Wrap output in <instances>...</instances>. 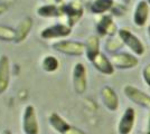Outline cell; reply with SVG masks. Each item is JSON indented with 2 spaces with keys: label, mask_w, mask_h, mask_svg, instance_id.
Instances as JSON below:
<instances>
[{
  "label": "cell",
  "mask_w": 150,
  "mask_h": 134,
  "mask_svg": "<svg viewBox=\"0 0 150 134\" xmlns=\"http://www.w3.org/2000/svg\"><path fill=\"white\" fill-rule=\"evenodd\" d=\"M144 1H146V2H147V4L150 6V0H144Z\"/></svg>",
  "instance_id": "cell-30"
},
{
  "label": "cell",
  "mask_w": 150,
  "mask_h": 134,
  "mask_svg": "<svg viewBox=\"0 0 150 134\" xmlns=\"http://www.w3.org/2000/svg\"><path fill=\"white\" fill-rule=\"evenodd\" d=\"M110 60L112 63L113 67L118 68V69L134 68L139 63V60L136 56H133L129 53H125V51H119L117 54H113L110 58Z\"/></svg>",
  "instance_id": "cell-8"
},
{
  "label": "cell",
  "mask_w": 150,
  "mask_h": 134,
  "mask_svg": "<svg viewBox=\"0 0 150 134\" xmlns=\"http://www.w3.org/2000/svg\"><path fill=\"white\" fill-rule=\"evenodd\" d=\"M118 36L123 41V44L131 49V51L134 55H137V56L144 55V44H142V41L138 38L133 32H131L129 29H127V28H121V29H119V32H118Z\"/></svg>",
  "instance_id": "cell-7"
},
{
  "label": "cell",
  "mask_w": 150,
  "mask_h": 134,
  "mask_svg": "<svg viewBox=\"0 0 150 134\" xmlns=\"http://www.w3.org/2000/svg\"><path fill=\"white\" fill-rule=\"evenodd\" d=\"M52 47L57 53H61L63 55L80 57L85 54V43L77 41V40H57L52 44Z\"/></svg>",
  "instance_id": "cell-2"
},
{
  "label": "cell",
  "mask_w": 150,
  "mask_h": 134,
  "mask_svg": "<svg viewBox=\"0 0 150 134\" xmlns=\"http://www.w3.org/2000/svg\"><path fill=\"white\" fill-rule=\"evenodd\" d=\"M7 10H8L7 5H5V4H0V16L4 15V13H6Z\"/></svg>",
  "instance_id": "cell-24"
},
{
  "label": "cell",
  "mask_w": 150,
  "mask_h": 134,
  "mask_svg": "<svg viewBox=\"0 0 150 134\" xmlns=\"http://www.w3.org/2000/svg\"><path fill=\"white\" fill-rule=\"evenodd\" d=\"M101 98L102 103L106 109L111 112L117 111L119 107V97L117 95L115 91L110 86H104L101 89Z\"/></svg>",
  "instance_id": "cell-13"
},
{
  "label": "cell",
  "mask_w": 150,
  "mask_h": 134,
  "mask_svg": "<svg viewBox=\"0 0 150 134\" xmlns=\"http://www.w3.org/2000/svg\"><path fill=\"white\" fill-rule=\"evenodd\" d=\"M91 64L93 65L95 69L99 70L100 73L104 74V75H112L114 73V67H113L110 58L106 57V55L102 51L94 58V60Z\"/></svg>",
  "instance_id": "cell-16"
},
{
  "label": "cell",
  "mask_w": 150,
  "mask_h": 134,
  "mask_svg": "<svg viewBox=\"0 0 150 134\" xmlns=\"http://www.w3.org/2000/svg\"><path fill=\"white\" fill-rule=\"evenodd\" d=\"M142 77H144V81L146 82V84L150 87V63L144 67V69H142Z\"/></svg>",
  "instance_id": "cell-23"
},
{
  "label": "cell",
  "mask_w": 150,
  "mask_h": 134,
  "mask_svg": "<svg viewBox=\"0 0 150 134\" xmlns=\"http://www.w3.org/2000/svg\"><path fill=\"white\" fill-rule=\"evenodd\" d=\"M101 53L100 51V38L95 35L90 36L85 41V56L90 63H92L94 58Z\"/></svg>",
  "instance_id": "cell-18"
},
{
  "label": "cell",
  "mask_w": 150,
  "mask_h": 134,
  "mask_svg": "<svg viewBox=\"0 0 150 134\" xmlns=\"http://www.w3.org/2000/svg\"><path fill=\"white\" fill-rule=\"evenodd\" d=\"M40 67L46 73H55L59 68V60L54 55H45L40 60Z\"/></svg>",
  "instance_id": "cell-20"
},
{
  "label": "cell",
  "mask_w": 150,
  "mask_h": 134,
  "mask_svg": "<svg viewBox=\"0 0 150 134\" xmlns=\"http://www.w3.org/2000/svg\"><path fill=\"white\" fill-rule=\"evenodd\" d=\"M148 37H149V39H150V26L148 27Z\"/></svg>",
  "instance_id": "cell-29"
},
{
  "label": "cell",
  "mask_w": 150,
  "mask_h": 134,
  "mask_svg": "<svg viewBox=\"0 0 150 134\" xmlns=\"http://www.w3.org/2000/svg\"><path fill=\"white\" fill-rule=\"evenodd\" d=\"M148 134H150V115H149V123H148Z\"/></svg>",
  "instance_id": "cell-28"
},
{
  "label": "cell",
  "mask_w": 150,
  "mask_h": 134,
  "mask_svg": "<svg viewBox=\"0 0 150 134\" xmlns=\"http://www.w3.org/2000/svg\"><path fill=\"white\" fill-rule=\"evenodd\" d=\"M123 41L121 40L119 36H112V37H109V38L106 39L105 41V45H104V47H105V51L108 53H110V54H117V53H119V51L123 47Z\"/></svg>",
  "instance_id": "cell-21"
},
{
  "label": "cell",
  "mask_w": 150,
  "mask_h": 134,
  "mask_svg": "<svg viewBox=\"0 0 150 134\" xmlns=\"http://www.w3.org/2000/svg\"><path fill=\"white\" fill-rule=\"evenodd\" d=\"M10 83V60L7 55H0V95L4 94Z\"/></svg>",
  "instance_id": "cell-12"
},
{
  "label": "cell",
  "mask_w": 150,
  "mask_h": 134,
  "mask_svg": "<svg viewBox=\"0 0 150 134\" xmlns=\"http://www.w3.org/2000/svg\"><path fill=\"white\" fill-rule=\"evenodd\" d=\"M43 1H44L45 4H53V2H54V0H43ZM54 4H55V2H54Z\"/></svg>",
  "instance_id": "cell-27"
},
{
  "label": "cell",
  "mask_w": 150,
  "mask_h": 134,
  "mask_svg": "<svg viewBox=\"0 0 150 134\" xmlns=\"http://www.w3.org/2000/svg\"><path fill=\"white\" fill-rule=\"evenodd\" d=\"M72 34V27H69L67 24L57 22L54 25L45 27L40 32L39 36L44 40H52V39H63L69 37Z\"/></svg>",
  "instance_id": "cell-6"
},
{
  "label": "cell",
  "mask_w": 150,
  "mask_h": 134,
  "mask_svg": "<svg viewBox=\"0 0 150 134\" xmlns=\"http://www.w3.org/2000/svg\"><path fill=\"white\" fill-rule=\"evenodd\" d=\"M54 2H55L56 5H63V4H64V0H54Z\"/></svg>",
  "instance_id": "cell-25"
},
{
  "label": "cell",
  "mask_w": 150,
  "mask_h": 134,
  "mask_svg": "<svg viewBox=\"0 0 150 134\" xmlns=\"http://www.w3.org/2000/svg\"><path fill=\"white\" fill-rule=\"evenodd\" d=\"M21 128L24 134H39L40 126L38 122L37 112L34 105H26L21 116Z\"/></svg>",
  "instance_id": "cell-3"
},
{
  "label": "cell",
  "mask_w": 150,
  "mask_h": 134,
  "mask_svg": "<svg viewBox=\"0 0 150 134\" xmlns=\"http://www.w3.org/2000/svg\"><path fill=\"white\" fill-rule=\"evenodd\" d=\"M96 32L100 36H109L112 37L119 32L117 24L114 22L112 16L110 15H102L99 21L96 22Z\"/></svg>",
  "instance_id": "cell-10"
},
{
  "label": "cell",
  "mask_w": 150,
  "mask_h": 134,
  "mask_svg": "<svg viewBox=\"0 0 150 134\" xmlns=\"http://www.w3.org/2000/svg\"><path fill=\"white\" fill-rule=\"evenodd\" d=\"M148 18H149V5L144 0H140L134 9L133 22L138 27H144L147 24Z\"/></svg>",
  "instance_id": "cell-15"
},
{
  "label": "cell",
  "mask_w": 150,
  "mask_h": 134,
  "mask_svg": "<svg viewBox=\"0 0 150 134\" xmlns=\"http://www.w3.org/2000/svg\"><path fill=\"white\" fill-rule=\"evenodd\" d=\"M113 7H114L113 0H93L90 7V10L91 13L95 15H103L112 10Z\"/></svg>",
  "instance_id": "cell-19"
},
{
  "label": "cell",
  "mask_w": 150,
  "mask_h": 134,
  "mask_svg": "<svg viewBox=\"0 0 150 134\" xmlns=\"http://www.w3.org/2000/svg\"><path fill=\"white\" fill-rule=\"evenodd\" d=\"M31 28H33V19L29 16H26L19 21L15 28V32H16L15 43L20 44V43L25 41L26 38L28 37V35L30 34Z\"/></svg>",
  "instance_id": "cell-14"
},
{
  "label": "cell",
  "mask_w": 150,
  "mask_h": 134,
  "mask_svg": "<svg viewBox=\"0 0 150 134\" xmlns=\"http://www.w3.org/2000/svg\"><path fill=\"white\" fill-rule=\"evenodd\" d=\"M72 84L76 94L82 95L88 88V70L83 63H76L72 70Z\"/></svg>",
  "instance_id": "cell-5"
},
{
  "label": "cell",
  "mask_w": 150,
  "mask_h": 134,
  "mask_svg": "<svg viewBox=\"0 0 150 134\" xmlns=\"http://www.w3.org/2000/svg\"><path fill=\"white\" fill-rule=\"evenodd\" d=\"M0 134H13V133H11L9 130H4V131H2V132H1Z\"/></svg>",
  "instance_id": "cell-26"
},
{
  "label": "cell",
  "mask_w": 150,
  "mask_h": 134,
  "mask_svg": "<svg viewBox=\"0 0 150 134\" xmlns=\"http://www.w3.org/2000/svg\"><path fill=\"white\" fill-rule=\"evenodd\" d=\"M48 123L50 128L58 134H86L81 128L71 125L62 115L56 112H52L48 115Z\"/></svg>",
  "instance_id": "cell-4"
},
{
  "label": "cell",
  "mask_w": 150,
  "mask_h": 134,
  "mask_svg": "<svg viewBox=\"0 0 150 134\" xmlns=\"http://www.w3.org/2000/svg\"><path fill=\"white\" fill-rule=\"evenodd\" d=\"M136 123V111L133 107H127L118 124V133L130 134Z\"/></svg>",
  "instance_id": "cell-11"
},
{
  "label": "cell",
  "mask_w": 150,
  "mask_h": 134,
  "mask_svg": "<svg viewBox=\"0 0 150 134\" xmlns=\"http://www.w3.org/2000/svg\"><path fill=\"white\" fill-rule=\"evenodd\" d=\"M15 37H16V32L15 28H11L9 26L0 25V40L2 41H13L15 43Z\"/></svg>",
  "instance_id": "cell-22"
},
{
  "label": "cell",
  "mask_w": 150,
  "mask_h": 134,
  "mask_svg": "<svg viewBox=\"0 0 150 134\" xmlns=\"http://www.w3.org/2000/svg\"><path fill=\"white\" fill-rule=\"evenodd\" d=\"M63 16L66 18V24L69 27H74L84 15V7L81 0H69L61 5Z\"/></svg>",
  "instance_id": "cell-1"
},
{
  "label": "cell",
  "mask_w": 150,
  "mask_h": 134,
  "mask_svg": "<svg viewBox=\"0 0 150 134\" xmlns=\"http://www.w3.org/2000/svg\"><path fill=\"white\" fill-rule=\"evenodd\" d=\"M37 16L42 18H59L62 17L63 13L61 10V5L56 4H44L42 6L37 7L36 9Z\"/></svg>",
  "instance_id": "cell-17"
},
{
  "label": "cell",
  "mask_w": 150,
  "mask_h": 134,
  "mask_svg": "<svg viewBox=\"0 0 150 134\" xmlns=\"http://www.w3.org/2000/svg\"><path fill=\"white\" fill-rule=\"evenodd\" d=\"M123 93L134 104H137L144 109H150V95H148L147 93L140 91L132 85H127L123 88Z\"/></svg>",
  "instance_id": "cell-9"
}]
</instances>
